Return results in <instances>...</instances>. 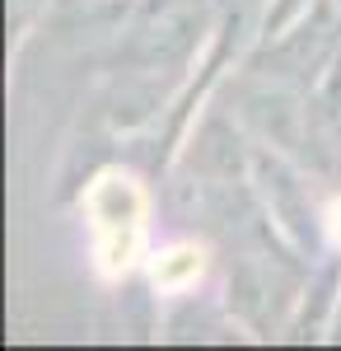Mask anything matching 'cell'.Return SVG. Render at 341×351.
Wrapping results in <instances>:
<instances>
[{
    "label": "cell",
    "instance_id": "obj_2",
    "mask_svg": "<svg viewBox=\"0 0 341 351\" xmlns=\"http://www.w3.org/2000/svg\"><path fill=\"white\" fill-rule=\"evenodd\" d=\"M197 276H201V253L197 248H173L155 263V286H164V291H183Z\"/></svg>",
    "mask_w": 341,
    "mask_h": 351
},
{
    "label": "cell",
    "instance_id": "obj_1",
    "mask_svg": "<svg viewBox=\"0 0 341 351\" xmlns=\"http://www.w3.org/2000/svg\"><path fill=\"white\" fill-rule=\"evenodd\" d=\"M89 211H94V225L103 234V263L108 267H127L131 253H136L140 216H145L140 188H136L131 178H122V173H108L89 192Z\"/></svg>",
    "mask_w": 341,
    "mask_h": 351
}]
</instances>
